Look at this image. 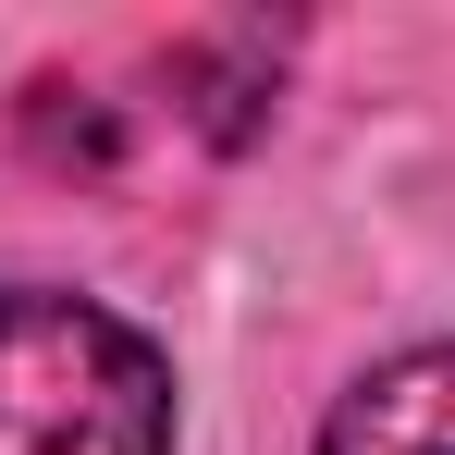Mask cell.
<instances>
[{"label": "cell", "mask_w": 455, "mask_h": 455, "mask_svg": "<svg viewBox=\"0 0 455 455\" xmlns=\"http://www.w3.org/2000/svg\"><path fill=\"white\" fill-rule=\"evenodd\" d=\"M320 455H455V345L381 357V370L332 406Z\"/></svg>", "instance_id": "7a4b0ae2"}, {"label": "cell", "mask_w": 455, "mask_h": 455, "mask_svg": "<svg viewBox=\"0 0 455 455\" xmlns=\"http://www.w3.org/2000/svg\"><path fill=\"white\" fill-rule=\"evenodd\" d=\"M0 455H172V357L62 283L0 296Z\"/></svg>", "instance_id": "6da1fadb"}]
</instances>
